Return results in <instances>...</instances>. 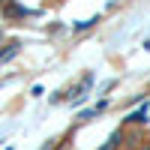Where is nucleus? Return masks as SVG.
<instances>
[{"instance_id":"obj_1","label":"nucleus","mask_w":150,"mask_h":150,"mask_svg":"<svg viewBox=\"0 0 150 150\" xmlns=\"http://www.w3.org/2000/svg\"><path fill=\"white\" fill-rule=\"evenodd\" d=\"M27 15H33V12L24 9V6H18L15 0H6V3H3V18L6 21H12V18H27Z\"/></svg>"},{"instance_id":"obj_2","label":"nucleus","mask_w":150,"mask_h":150,"mask_svg":"<svg viewBox=\"0 0 150 150\" xmlns=\"http://www.w3.org/2000/svg\"><path fill=\"white\" fill-rule=\"evenodd\" d=\"M147 120H150V102H147L144 108H138L135 114H129V117H126V126H129V123H147Z\"/></svg>"},{"instance_id":"obj_3","label":"nucleus","mask_w":150,"mask_h":150,"mask_svg":"<svg viewBox=\"0 0 150 150\" xmlns=\"http://www.w3.org/2000/svg\"><path fill=\"white\" fill-rule=\"evenodd\" d=\"M120 144H123V132L117 129V132L108 138V144H105V147H99V150H120Z\"/></svg>"},{"instance_id":"obj_4","label":"nucleus","mask_w":150,"mask_h":150,"mask_svg":"<svg viewBox=\"0 0 150 150\" xmlns=\"http://www.w3.org/2000/svg\"><path fill=\"white\" fill-rule=\"evenodd\" d=\"M15 54H18V42H9V48H6V51H0V63H6V60H12Z\"/></svg>"},{"instance_id":"obj_5","label":"nucleus","mask_w":150,"mask_h":150,"mask_svg":"<svg viewBox=\"0 0 150 150\" xmlns=\"http://www.w3.org/2000/svg\"><path fill=\"white\" fill-rule=\"evenodd\" d=\"M96 21H99V15H93V18H87V21H75V33H78V30H87V27H93Z\"/></svg>"},{"instance_id":"obj_6","label":"nucleus","mask_w":150,"mask_h":150,"mask_svg":"<svg viewBox=\"0 0 150 150\" xmlns=\"http://www.w3.org/2000/svg\"><path fill=\"white\" fill-rule=\"evenodd\" d=\"M54 147H57V138H48V144H45L42 150H54Z\"/></svg>"},{"instance_id":"obj_7","label":"nucleus","mask_w":150,"mask_h":150,"mask_svg":"<svg viewBox=\"0 0 150 150\" xmlns=\"http://www.w3.org/2000/svg\"><path fill=\"white\" fill-rule=\"evenodd\" d=\"M138 150H150V141H144V144H141V147H138Z\"/></svg>"}]
</instances>
